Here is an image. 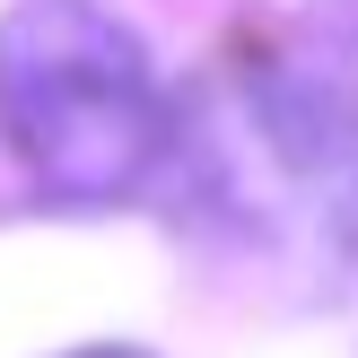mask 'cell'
Returning a JSON list of instances; mask_svg holds the SVG:
<instances>
[{"mask_svg":"<svg viewBox=\"0 0 358 358\" xmlns=\"http://www.w3.org/2000/svg\"><path fill=\"white\" fill-rule=\"evenodd\" d=\"M0 131L62 201H114L166 149L149 52L96 0H27L0 27Z\"/></svg>","mask_w":358,"mask_h":358,"instance_id":"cell-1","label":"cell"},{"mask_svg":"<svg viewBox=\"0 0 358 358\" xmlns=\"http://www.w3.org/2000/svg\"><path fill=\"white\" fill-rule=\"evenodd\" d=\"M70 358H149V350H114V341H105V350H70Z\"/></svg>","mask_w":358,"mask_h":358,"instance_id":"cell-2","label":"cell"}]
</instances>
